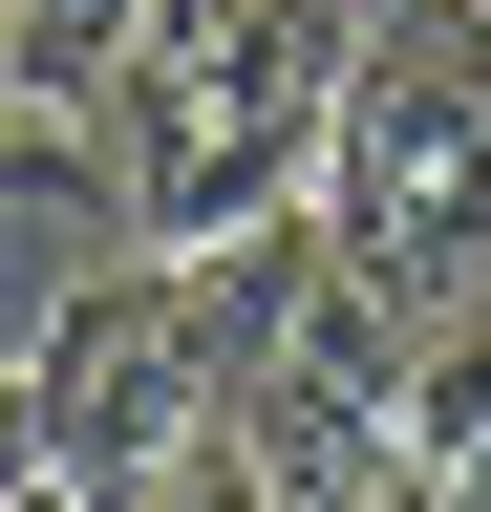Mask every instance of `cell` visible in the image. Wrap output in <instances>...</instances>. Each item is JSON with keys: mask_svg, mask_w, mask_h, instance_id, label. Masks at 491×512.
<instances>
[{"mask_svg": "<svg viewBox=\"0 0 491 512\" xmlns=\"http://www.w3.org/2000/svg\"><path fill=\"white\" fill-rule=\"evenodd\" d=\"M321 235L406 342L491 320V0H363L342 128H321Z\"/></svg>", "mask_w": 491, "mask_h": 512, "instance_id": "2", "label": "cell"}, {"mask_svg": "<svg viewBox=\"0 0 491 512\" xmlns=\"http://www.w3.org/2000/svg\"><path fill=\"white\" fill-rule=\"evenodd\" d=\"M43 491V384H22V342H0V512Z\"/></svg>", "mask_w": 491, "mask_h": 512, "instance_id": "6", "label": "cell"}, {"mask_svg": "<svg viewBox=\"0 0 491 512\" xmlns=\"http://www.w3.org/2000/svg\"><path fill=\"white\" fill-rule=\"evenodd\" d=\"M385 512H491V320L406 363V448H385Z\"/></svg>", "mask_w": 491, "mask_h": 512, "instance_id": "4", "label": "cell"}, {"mask_svg": "<svg viewBox=\"0 0 491 512\" xmlns=\"http://www.w3.org/2000/svg\"><path fill=\"white\" fill-rule=\"evenodd\" d=\"M22 384H43V470H86V491H150V470H193V448L235 427V363L193 320V256H107V278L22 342Z\"/></svg>", "mask_w": 491, "mask_h": 512, "instance_id": "3", "label": "cell"}, {"mask_svg": "<svg viewBox=\"0 0 491 512\" xmlns=\"http://www.w3.org/2000/svg\"><path fill=\"white\" fill-rule=\"evenodd\" d=\"M22 512H129V491H86V470H43V491H22Z\"/></svg>", "mask_w": 491, "mask_h": 512, "instance_id": "7", "label": "cell"}, {"mask_svg": "<svg viewBox=\"0 0 491 512\" xmlns=\"http://www.w3.org/2000/svg\"><path fill=\"white\" fill-rule=\"evenodd\" d=\"M129 512H257V470H235V427H214V448H193V470H150V491H129Z\"/></svg>", "mask_w": 491, "mask_h": 512, "instance_id": "5", "label": "cell"}, {"mask_svg": "<svg viewBox=\"0 0 491 512\" xmlns=\"http://www.w3.org/2000/svg\"><path fill=\"white\" fill-rule=\"evenodd\" d=\"M342 43L363 0H150L129 86H107V171H129V235L150 256H214L321 192V128H342Z\"/></svg>", "mask_w": 491, "mask_h": 512, "instance_id": "1", "label": "cell"}, {"mask_svg": "<svg viewBox=\"0 0 491 512\" xmlns=\"http://www.w3.org/2000/svg\"><path fill=\"white\" fill-rule=\"evenodd\" d=\"M0 107H22V0H0Z\"/></svg>", "mask_w": 491, "mask_h": 512, "instance_id": "8", "label": "cell"}]
</instances>
